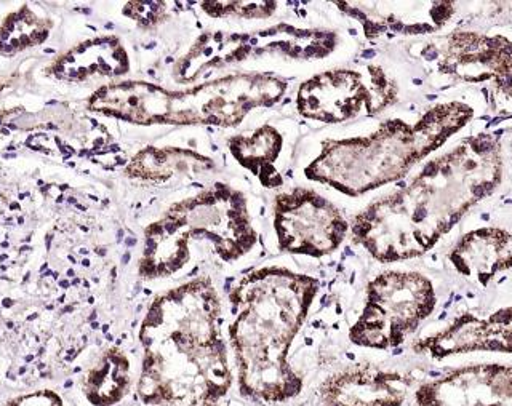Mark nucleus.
Listing matches in <instances>:
<instances>
[{
  "instance_id": "9",
  "label": "nucleus",
  "mask_w": 512,
  "mask_h": 406,
  "mask_svg": "<svg viewBox=\"0 0 512 406\" xmlns=\"http://www.w3.org/2000/svg\"><path fill=\"white\" fill-rule=\"evenodd\" d=\"M396 98V84L383 69L367 64L362 69H332L306 80L296 93V109L306 119L341 124L362 112L376 116Z\"/></svg>"
},
{
  "instance_id": "1",
  "label": "nucleus",
  "mask_w": 512,
  "mask_h": 406,
  "mask_svg": "<svg viewBox=\"0 0 512 406\" xmlns=\"http://www.w3.org/2000/svg\"><path fill=\"white\" fill-rule=\"evenodd\" d=\"M501 175L500 143L471 136L431 160L404 189L360 211L352 219V240L384 264L423 256L498 188Z\"/></svg>"
},
{
  "instance_id": "14",
  "label": "nucleus",
  "mask_w": 512,
  "mask_h": 406,
  "mask_svg": "<svg viewBox=\"0 0 512 406\" xmlns=\"http://www.w3.org/2000/svg\"><path fill=\"white\" fill-rule=\"evenodd\" d=\"M341 12L364 26L367 39L389 34H421L436 31L450 13L442 8L448 4H383V2H335Z\"/></svg>"
},
{
  "instance_id": "11",
  "label": "nucleus",
  "mask_w": 512,
  "mask_h": 406,
  "mask_svg": "<svg viewBox=\"0 0 512 406\" xmlns=\"http://www.w3.org/2000/svg\"><path fill=\"white\" fill-rule=\"evenodd\" d=\"M415 406H512V367L484 363L421 384Z\"/></svg>"
},
{
  "instance_id": "22",
  "label": "nucleus",
  "mask_w": 512,
  "mask_h": 406,
  "mask_svg": "<svg viewBox=\"0 0 512 406\" xmlns=\"http://www.w3.org/2000/svg\"><path fill=\"white\" fill-rule=\"evenodd\" d=\"M125 15L144 28H152L162 23L168 16V4L165 2H130L125 5Z\"/></svg>"
},
{
  "instance_id": "24",
  "label": "nucleus",
  "mask_w": 512,
  "mask_h": 406,
  "mask_svg": "<svg viewBox=\"0 0 512 406\" xmlns=\"http://www.w3.org/2000/svg\"><path fill=\"white\" fill-rule=\"evenodd\" d=\"M162 406H221L220 403H168Z\"/></svg>"
},
{
  "instance_id": "12",
  "label": "nucleus",
  "mask_w": 512,
  "mask_h": 406,
  "mask_svg": "<svg viewBox=\"0 0 512 406\" xmlns=\"http://www.w3.org/2000/svg\"><path fill=\"white\" fill-rule=\"evenodd\" d=\"M413 379L396 370L356 365L328 376L320 384V406H402Z\"/></svg>"
},
{
  "instance_id": "15",
  "label": "nucleus",
  "mask_w": 512,
  "mask_h": 406,
  "mask_svg": "<svg viewBox=\"0 0 512 406\" xmlns=\"http://www.w3.org/2000/svg\"><path fill=\"white\" fill-rule=\"evenodd\" d=\"M448 259L458 274L487 287L498 272L512 267V234L498 227L469 232L456 243Z\"/></svg>"
},
{
  "instance_id": "6",
  "label": "nucleus",
  "mask_w": 512,
  "mask_h": 406,
  "mask_svg": "<svg viewBox=\"0 0 512 406\" xmlns=\"http://www.w3.org/2000/svg\"><path fill=\"white\" fill-rule=\"evenodd\" d=\"M143 365L136 394L143 405L220 403L232 387L223 335L140 331Z\"/></svg>"
},
{
  "instance_id": "21",
  "label": "nucleus",
  "mask_w": 512,
  "mask_h": 406,
  "mask_svg": "<svg viewBox=\"0 0 512 406\" xmlns=\"http://www.w3.org/2000/svg\"><path fill=\"white\" fill-rule=\"evenodd\" d=\"M202 8L210 16H240V18H268L274 15L279 2H202Z\"/></svg>"
},
{
  "instance_id": "5",
  "label": "nucleus",
  "mask_w": 512,
  "mask_h": 406,
  "mask_svg": "<svg viewBox=\"0 0 512 406\" xmlns=\"http://www.w3.org/2000/svg\"><path fill=\"white\" fill-rule=\"evenodd\" d=\"M258 242L244 194L228 184L176 202L144 231L138 274L146 280L165 279L191 261L192 248L208 243L224 263L244 258Z\"/></svg>"
},
{
  "instance_id": "18",
  "label": "nucleus",
  "mask_w": 512,
  "mask_h": 406,
  "mask_svg": "<svg viewBox=\"0 0 512 406\" xmlns=\"http://www.w3.org/2000/svg\"><path fill=\"white\" fill-rule=\"evenodd\" d=\"M228 146L234 159L258 176L264 188L282 186V178L274 164L279 159L284 140L276 128L264 125L250 136H234Z\"/></svg>"
},
{
  "instance_id": "10",
  "label": "nucleus",
  "mask_w": 512,
  "mask_h": 406,
  "mask_svg": "<svg viewBox=\"0 0 512 406\" xmlns=\"http://www.w3.org/2000/svg\"><path fill=\"white\" fill-rule=\"evenodd\" d=\"M274 229L280 250L322 258L340 248L351 226L332 202L311 189L296 188L276 197Z\"/></svg>"
},
{
  "instance_id": "4",
  "label": "nucleus",
  "mask_w": 512,
  "mask_h": 406,
  "mask_svg": "<svg viewBox=\"0 0 512 406\" xmlns=\"http://www.w3.org/2000/svg\"><path fill=\"white\" fill-rule=\"evenodd\" d=\"M287 82L271 74L239 72L183 90L148 82L106 85L93 93L88 108L135 125H237L258 108L282 100Z\"/></svg>"
},
{
  "instance_id": "19",
  "label": "nucleus",
  "mask_w": 512,
  "mask_h": 406,
  "mask_svg": "<svg viewBox=\"0 0 512 406\" xmlns=\"http://www.w3.org/2000/svg\"><path fill=\"white\" fill-rule=\"evenodd\" d=\"M130 387V360L124 352L112 347L85 375L82 392L92 406H117L127 397Z\"/></svg>"
},
{
  "instance_id": "3",
  "label": "nucleus",
  "mask_w": 512,
  "mask_h": 406,
  "mask_svg": "<svg viewBox=\"0 0 512 406\" xmlns=\"http://www.w3.org/2000/svg\"><path fill=\"white\" fill-rule=\"evenodd\" d=\"M472 119L468 104H439L415 124L394 119L360 138L327 140L304 175L346 196L357 197L404 178Z\"/></svg>"
},
{
  "instance_id": "7",
  "label": "nucleus",
  "mask_w": 512,
  "mask_h": 406,
  "mask_svg": "<svg viewBox=\"0 0 512 406\" xmlns=\"http://www.w3.org/2000/svg\"><path fill=\"white\" fill-rule=\"evenodd\" d=\"M336 34L279 23L252 32H205L173 68L178 84H191L228 66L277 55L292 60L324 58L335 50Z\"/></svg>"
},
{
  "instance_id": "2",
  "label": "nucleus",
  "mask_w": 512,
  "mask_h": 406,
  "mask_svg": "<svg viewBox=\"0 0 512 406\" xmlns=\"http://www.w3.org/2000/svg\"><path fill=\"white\" fill-rule=\"evenodd\" d=\"M319 280L285 267H261L229 293L228 328L240 394L261 403H284L303 391V376L288 351L308 320Z\"/></svg>"
},
{
  "instance_id": "13",
  "label": "nucleus",
  "mask_w": 512,
  "mask_h": 406,
  "mask_svg": "<svg viewBox=\"0 0 512 406\" xmlns=\"http://www.w3.org/2000/svg\"><path fill=\"white\" fill-rule=\"evenodd\" d=\"M413 349L436 360L469 352L512 354V306L495 312L488 319L474 315L458 317L450 327L421 339Z\"/></svg>"
},
{
  "instance_id": "16",
  "label": "nucleus",
  "mask_w": 512,
  "mask_h": 406,
  "mask_svg": "<svg viewBox=\"0 0 512 406\" xmlns=\"http://www.w3.org/2000/svg\"><path fill=\"white\" fill-rule=\"evenodd\" d=\"M53 69L61 79L82 82L95 76H124L130 69V61L119 39L98 37L72 48L56 61Z\"/></svg>"
},
{
  "instance_id": "20",
  "label": "nucleus",
  "mask_w": 512,
  "mask_h": 406,
  "mask_svg": "<svg viewBox=\"0 0 512 406\" xmlns=\"http://www.w3.org/2000/svg\"><path fill=\"white\" fill-rule=\"evenodd\" d=\"M48 28L45 21L37 20L28 8L10 15L0 29V53L13 55L24 48L32 47L47 39Z\"/></svg>"
},
{
  "instance_id": "17",
  "label": "nucleus",
  "mask_w": 512,
  "mask_h": 406,
  "mask_svg": "<svg viewBox=\"0 0 512 406\" xmlns=\"http://www.w3.org/2000/svg\"><path fill=\"white\" fill-rule=\"evenodd\" d=\"M212 160L199 152L180 148H148L138 152L128 164L127 175L138 180L162 181L170 180L176 175H192V173L213 170Z\"/></svg>"
},
{
  "instance_id": "8",
  "label": "nucleus",
  "mask_w": 512,
  "mask_h": 406,
  "mask_svg": "<svg viewBox=\"0 0 512 406\" xmlns=\"http://www.w3.org/2000/svg\"><path fill=\"white\" fill-rule=\"evenodd\" d=\"M436 304V291L426 275L383 272L368 283L364 309L349 330V341L376 351L396 349L428 319Z\"/></svg>"
},
{
  "instance_id": "23",
  "label": "nucleus",
  "mask_w": 512,
  "mask_h": 406,
  "mask_svg": "<svg viewBox=\"0 0 512 406\" xmlns=\"http://www.w3.org/2000/svg\"><path fill=\"white\" fill-rule=\"evenodd\" d=\"M5 406H64V402L53 391H37L13 397Z\"/></svg>"
}]
</instances>
